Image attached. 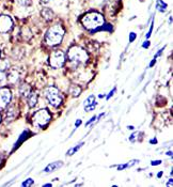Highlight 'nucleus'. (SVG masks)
<instances>
[{"label":"nucleus","instance_id":"2","mask_svg":"<svg viewBox=\"0 0 173 187\" xmlns=\"http://www.w3.org/2000/svg\"><path fill=\"white\" fill-rule=\"evenodd\" d=\"M65 33V30L61 25L57 24L54 25L47 30L45 35V43L49 46H56L61 44L63 40V36Z\"/></svg>","mask_w":173,"mask_h":187},{"label":"nucleus","instance_id":"18","mask_svg":"<svg viewBox=\"0 0 173 187\" xmlns=\"http://www.w3.org/2000/svg\"><path fill=\"white\" fill-rule=\"evenodd\" d=\"M95 119H96V118H95V117H93V118H92V119H91V120H90V121H89V122H88V123H87V125H89V124H90V123H91V122H93V121H94V120H95Z\"/></svg>","mask_w":173,"mask_h":187},{"label":"nucleus","instance_id":"16","mask_svg":"<svg viewBox=\"0 0 173 187\" xmlns=\"http://www.w3.org/2000/svg\"><path fill=\"white\" fill-rule=\"evenodd\" d=\"M17 1L20 5H24V7H28L31 5V0H17Z\"/></svg>","mask_w":173,"mask_h":187},{"label":"nucleus","instance_id":"11","mask_svg":"<svg viewBox=\"0 0 173 187\" xmlns=\"http://www.w3.org/2000/svg\"><path fill=\"white\" fill-rule=\"evenodd\" d=\"M95 97L94 95H90L88 99L85 101V110H92L95 107Z\"/></svg>","mask_w":173,"mask_h":187},{"label":"nucleus","instance_id":"14","mask_svg":"<svg viewBox=\"0 0 173 187\" xmlns=\"http://www.w3.org/2000/svg\"><path fill=\"white\" fill-rule=\"evenodd\" d=\"M42 16L45 18V20H50V19H52L54 13H52V10L48 9V8H44V9L42 10Z\"/></svg>","mask_w":173,"mask_h":187},{"label":"nucleus","instance_id":"6","mask_svg":"<svg viewBox=\"0 0 173 187\" xmlns=\"http://www.w3.org/2000/svg\"><path fill=\"white\" fill-rule=\"evenodd\" d=\"M66 60L65 54L62 50H55L49 56V64L54 68H60L64 65Z\"/></svg>","mask_w":173,"mask_h":187},{"label":"nucleus","instance_id":"8","mask_svg":"<svg viewBox=\"0 0 173 187\" xmlns=\"http://www.w3.org/2000/svg\"><path fill=\"white\" fill-rule=\"evenodd\" d=\"M13 19L9 15H0V33H8L13 29Z\"/></svg>","mask_w":173,"mask_h":187},{"label":"nucleus","instance_id":"7","mask_svg":"<svg viewBox=\"0 0 173 187\" xmlns=\"http://www.w3.org/2000/svg\"><path fill=\"white\" fill-rule=\"evenodd\" d=\"M12 99L11 90L7 87L0 88V109H5L9 106Z\"/></svg>","mask_w":173,"mask_h":187},{"label":"nucleus","instance_id":"3","mask_svg":"<svg viewBox=\"0 0 173 187\" xmlns=\"http://www.w3.org/2000/svg\"><path fill=\"white\" fill-rule=\"evenodd\" d=\"M68 58L75 64H85L89 60V54L80 46H72L68 52Z\"/></svg>","mask_w":173,"mask_h":187},{"label":"nucleus","instance_id":"1","mask_svg":"<svg viewBox=\"0 0 173 187\" xmlns=\"http://www.w3.org/2000/svg\"><path fill=\"white\" fill-rule=\"evenodd\" d=\"M81 24L88 30H94L105 24V18L103 14L98 12H89L82 18H81Z\"/></svg>","mask_w":173,"mask_h":187},{"label":"nucleus","instance_id":"23","mask_svg":"<svg viewBox=\"0 0 173 187\" xmlns=\"http://www.w3.org/2000/svg\"><path fill=\"white\" fill-rule=\"evenodd\" d=\"M47 1H49V0H47Z\"/></svg>","mask_w":173,"mask_h":187},{"label":"nucleus","instance_id":"10","mask_svg":"<svg viewBox=\"0 0 173 187\" xmlns=\"http://www.w3.org/2000/svg\"><path fill=\"white\" fill-rule=\"evenodd\" d=\"M18 91H19V94L22 95V96L25 97V99H27L28 95L31 93V88H30L29 85L23 84L22 86H19V89H18Z\"/></svg>","mask_w":173,"mask_h":187},{"label":"nucleus","instance_id":"19","mask_svg":"<svg viewBox=\"0 0 173 187\" xmlns=\"http://www.w3.org/2000/svg\"><path fill=\"white\" fill-rule=\"evenodd\" d=\"M115 89H113V90H112V92H110V93H109V96H108V99L110 97V95H113V93H115Z\"/></svg>","mask_w":173,"mask_h":187},{"label":"nucleus","instance_id":"15","mask_svg":"<svg viewBox=\"0 0 173 187\" xmlns=\"http://www.w3.org/2000/svg\"><path fill=\"white\" fill-rule=\"evenodd\" d=\"M68 92H70V94L72 95V96H78V95L81 93V88L79 86H75V85H73V86H71Z\"/></svg>","mask_w":173,"mask_h":187},{"label":"nucleus","instance_id":"12","mask_svg":"<svg viewBox=\"0 0 173 187\" xmlns=\"http://www.w3.org/2000/svg\"><path fill=\"white\" fill-rule=\"evenodd\" d=\"M27 102H28V105H29L30 108H33L36 105V103H38V94H36L35 92H32L31 91V93H30L27 97Z\"/></svg>","mask_w":173,"mask_h":187},{"label":"nucleus","instance_id":"17","mask_svg":"<svg viewBox=\"0 0 173 187\" xmlns=\"http://www.w3.org/2000/svg\"><path fill=\"white\" fill-rule=\"evenodd\" d=\"M32 184H33V180L32 179H28L27 181H25L23 183V186H31Z\"/></svg>","mask_w":173,"mask_h":187},{"label":"nucleus","instance_id":"9","mask_svg":"<svg viewBox=\"0 0 173 187\" xmlns=\"http://www.w3.org/2000/svg\"><path fill=\"white\" fill-rule=\"evenodd\" d=\"M8 80H9L10 84H16L17 81H19L20 79V73L17 68H12L7 75Z\"/></svg>","mask_w":173,"mask_h":187},{"label":"nucleus","instance_id":"20","mask_svg":"<svg viewBox=\"0 0 173 187\" xmlns=\"http://www.w3.org/2000/svg\"><path fill=\"white\" fill-rule=\"evenodd\" d=\"M1 120H2V118H1V115H0V123H1Z\"/></svg>","mask_w":173,"mask_h":187},{"label":"nucleus","instance_id":"13","mask_svg":"<svg viewBox=\"0 0 173 187\" xmlns=\"http://www.w3.org/2000/svg\"><path fill=\"white\" fill-rule=\"evenodd\" d=\"M62 162H52V164L48 165L47 167H46L45 169V172H50V171H55L56 169H58V168L62 167Z\"/></svg>","mask_w":173,"mask_h":187},{"label":"nucleus","instance_id":"21","mask_svg":"<svg viewBox=\"0 0 173 187\" xmlns=\"http://www.w3.org/2000/svg\"><path fill=\"white\" fill-rule=\"evenodd\" d=\"M0 56H1V50H0Z\"/></svg>","mask_w":173,"mask_h":187},{"label":"nucleus","instance_id":"22","mask_svg":"<svg viewBox=\"0 0 173 187\" xmlns=\"http://www.w3.org/2000/svg\"><path fill=\"white\" fill-rule=\"evenodd\" d=\"M42 1H43V0H42ZM44 1H47V0H44Z\"/></svg>","mask_w":173,"mask_h":187},{"label":"nucleus","instance_id":"4","mask_svg":"<svg viewBox=\"0 0 173 187\" xmlns=\"http://www.w3.org/2000/svg\"><path fill=\"white\" fill-rule=\"evenodd\" d=\"M50 120H52V115L49 111L47 109H40L32 117V124L38 129H43V127L47 126Z\"/></svg>","mask_w":173,"mask_h":187},{"label":"nucleus","instance_id":"5","mask_svg":"<svg viewBox=\"0 0 173 187\" xmlns=\"http://www.w3.org/2000/svg\"><path fill=\"white\" fill-rule=\"evenodd\" d=\"M45 96H46V99H47L48 103H49L52 106L56 107V108L60 107V105L63 102L62 94H61L60 90H59L58 88H56V87L50 86V87H48V88H46Z\"/></svg>","mask_w":173,"mask_h":187}]
</instances>
